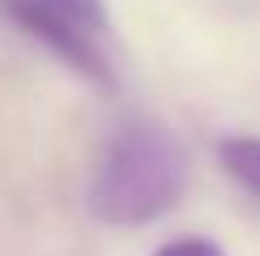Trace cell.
<instances>
[{"label": "cell", "mask_w": 260, "mask_h": 256, "mask_svg": "<svg viewBox=\"0 0 260 256\" xmlns=\"http://www.w3.org/2000/svg\"><path fill=\"white\" fill-rule=\"evenodd\" d=\"M0 13L85 81L115 90L107 0H0Z\"/></svg>", "instance_id": "2"}, {"label": "cell", "mask_w": 260, "mask_h": 256, "mask_svg": "<svg viewBox=\"0 0 260 256\" xmlns=\"http://www.w3.org/2000/svg\"><path fill=\"white\" fill-rule=\"evenodd\" d=\"M154 256H226L213 239H205V235H179V239L162 243Z\"/></svg>", "instance_id": "4"}, {"label": "cell", "mask_w": 260, "mask_h": 256, "mask_svg": "<svg viewBox=\"0 0 260 256\" xmlns=\"http://www.w3.org/2000/svg\"><path fill=\"white\" fill-rule=\"evenodd\" d=\"M218 158L235 184H243L252 197H260V137H226L218 145Z\"/></svg>", "instance_id": "3"}, {"label": "cell", "mask_w": 260, "mask_h": 256, "mask_svg": "<svg viewBox=\"0 0 260 256\" xmlns=\"http://www.w3.org/2000/svg\"><path fill=\"white\" fill-rule=\"evenodd\" d=\"M192 158L171 128L124 120L99 149L90 175V213L107 227H145L183 201Z\"/></svg>", "instance_id": "1"}]
</instances>
